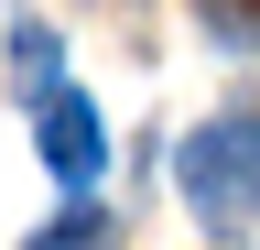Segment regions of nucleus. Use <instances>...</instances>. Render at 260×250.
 Here are the masks:
<instances>
[{"label":"nucleus","instance_id":"nucleus-3","mask_svg":"<svg viewBox=\"0 0 260 250\" xmlns=\"http://www.w3.org/2000/svg\"><path fill=\"white\" fill-rule=\"evenodd\" d=\"M109 239H119V229H109V207H87V196L65 207L54 229H32V250H109Z\"/></svg>","mask_w":260,"mask_h":250},{"label":"nucleus","instance_id":"nucleus-4","mask_svg":"<svg viewBox=\"0 0 260 250\" xmlns=\"http://www.w3.org/2000/svg\"><path fill=\"white\" fill-rule=\"evenodd\" d=\"M195 22H206L228 54H260V0H195Z\"/></svg>","mask_w":260,"mask_h":250},{"label":"nucleus","instance_id":"nucleus-1","mask_svg":"<svg viewBox=\"0 0 260 250\" xmlns=\"http://www.w3.org/2000/svg\"><path fill=\"white\" fill-rule=\"evenodd\" d=\"M174 185H184V207L206 217L217 239L260 229V120H249V109H228V120H206V131H184Z\"/></svg>","mask_w":260,"mask_h":250},{"label":"nucleus","instance_id":"nucleus-5","mask_svg":"<svg viewBox=\"0 0 260 250\" xmlns=\"http://www.w3.org/2000/svg\"><path fill=\"white\" fill-rule=\"evenodd\" d=\"M11 66H22V98H54V33L44 22H11Z\"/></svg>","mask_w":260,"mask_h":250},{"label":"nucleus","instance_id":"nucleus-2","mask_svg":"<svg viewBox=\"0 0 260 250\" xmlns=\"http://www.w3.org/2000/svg\"><path fill=\"white\" fill-rule=\"evenodd\" d=\"M32 131H44V174L65 185V196H87V185H98V163H109V131H98V109L54 87V98H32Z\"/></svg>","mask_w":260,"mask_h":250}]
</instances>
